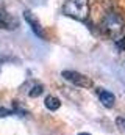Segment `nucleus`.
<instances>
[{
  "mask_svg": "<svg viewBox=\"0 0 125 135\" xmlns=\"http://www.w3.org/2000/svg\"><path fill=\"white\" fill-rule=\"evenodd\" d=\"M100 32L111 38V39H116L119 38L121 35L124 33L125 28V19L122 17V14H119L117 11H108L102 21H100Z\"/></svg>",
  "mask_w": 125,
  "mask_h": 135,
  "instance_id": "nucleus-1",
  "label": "nucleus"
},
{
  "mask_svg": "<svg viewBox=\"0 0 125 135\" xmlns=\"http://www.w3.org/2000/svg\"><path fill=\"white\" fill-rule=\"evenodd\" d=\"M62 14L77 19L80 22H86L89 17V2L88 0H67L62 5Z\"/></svg>",
  "mask_w": 125,
  "mask_h": 135,
  "instance_id": "nucleus-2",
  "label": "nucleus"
},
{
  "mask_svg": "<svg viewBox=\"0 0 125 135\" xmlns=\"http://www.w3.org/2000/svg\"><path fill=\"white\" fill-rule=\"evenodd\" d=\"M61 75L67 82H70L77 86H81V88H91L92 86V80L89 77H86L85 74H80L77 71H62Z\"/></svg>",
  "mask_w": 125,
  "mask_h": 135,
  "instance_id": "nucleus-3",
  "label": "nucleus"
},
{
  "mask_svg": "<svg viewBox=\"0 0 125 135\" xmlns=\"http://www.w3.org/2000/svg\"><path fill=\"white\" fill-rule=\"evenodd\" d=\"M24 17H25V21L28 22V25L31 27V30H33V33L38 35L39 38H45V35H44V30H42V27H41V24H39V21L31 14V11H25L24 13Z\"/></svg>",
  "mask_w": 125,
  "mask_h": 135,
  "instance_id": "nucleus-4",
  "label": "nucleus"
},
{
  "mask_svg": "<svg viewBox=\"0 0 125 135\" xmlns=\"http://www.w3.org/2000/svg\"><path fill=\"white\" fill-rule=\"evenodd\" d=\"M97 96H98V99H100V102H102L103 107H106V108H113V107H114L116 98H114V94L110 93L108 90L98 88V90H97Z\"/></svg>",
  "mask_w": 125,
  "mask_h": 135,
  "instance_id": "nucleus-5",
  "label": "nucleus"
},
{
  "mask_svg": "<svg viewBox=\"0 0 125 135\" xmlns=\"http://www.w3.org/2000/svg\"><path fill=\"white\" fill-rule=\"evenodd\" d=\"M44 105H45V108H49L50 112H55V110H58V108L61 107V101H60L58 98H55V96H47L45 101H44Z\"/></svg>",
  "mask_w": 125,
  "mask_h": 135,
  "instance_id": "nucleus-6",
  "label": "nucleus"
},
{
  "mask_svg": "<svg viewBox=\"0 0 125 135\" xmlns=\"http://www.w3.org/2000/svg\"><path fill=\"white\" fill-rule=\"evenodd\" d=\"M42 91H44V86H42L41 83H34V85L31 86V90L28 91V96H30V98H38V96L42 94Z\"/></svg>",
  "mask_w": 125,
  "mask_h": 135,
  "instance_id": "nucleus-7",
  "label": "nucleus"
},
{
  "mask_svg": "<svg viewBox=\"0 0 125 135\" xmlns=\"http://www.w3.org/2000/svg\"><path fill=\"white\" fill-rule=\"evenodd\" d=\"M116 126L119 127L121 132H124L125 134V116H119V118L116 119Z\"/></svg>",
  "mask_w": 125,
  "mask_h": 135,
  "instance_id": "nucleus-8",
  "label": "nucleus"
},
{
  "mask_svg": "<svg viewBox=\"0 0 125 135\" xmlns=\"http://www.w3.org/2000/svg\"><path fill=\"white\" fill-rule=\"evenodd\" d=\"M9 115H14L13 110H8L5 107H0V118H5V116H9Z\"/></svg>",
  "mask_w": 125,
  "mask_h": 135,
  "instance_id": "nucleus-9",
  "label": "nucleus"
},
{
  "mask_svg": "<svg viewBox=\"0 0 125 135\" xmlns=\"http://www.w3.org/2000/svg\"><path fill=\"white\" fill-rule=\"evenodd\" d=\"M116 44H117V47L122 50V49H125V39L124 38H121V41H116Z\"/></svg>",
  "mask_w": 125,
  "mask_h": 135,
  "instance_id": "nucleus-10",
  "label": "nucleus"
},
{
  "mask_svg": "<svg viewBox=\"0 0 125 135\" xmlns=\"http://www.w3.org/2000/svg\"><path fill=\"white\" fill-rule=\"evenodd\" d=\"M78 135H91V134H88V132H81V134H78Z\"/></svg>",
  "mask_w": 125,
  "mask_h": 135,
  "instance_id": "nucleus-11",
  "label": "nucleus"
},
{
  "mask_svg": "<svg viewBox=\"0 0 125 135\" xmlns=\"http://www.w3.org/2000/svg\"><path fill=\"white\" fill-rule=\"evenodd\" d=\"M2 14H3V13H0V27H2Z\"/></svg>",
  "mask_w": 125,
  "mask_h": 135,
  "instance_id": "nucleus-12",
  "label": "nucleus"
}]
</instances>
